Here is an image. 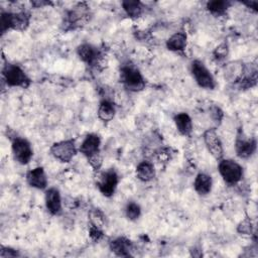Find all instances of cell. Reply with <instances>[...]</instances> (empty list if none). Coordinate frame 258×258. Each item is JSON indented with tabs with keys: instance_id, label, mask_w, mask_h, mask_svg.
<instances>
[{
	"instance_id": "cell-32",
	"label": "cell",
	"mask_w": 258,
	"mask_h": 258,
	"mask_svg": "<svg viewBox=\"0 0 258 258\" xmlns=\"http://www.w3.org/2000/svg\"><path fill=\"white\" fill-rule=\"evenodd\" d=\"M32 4L35 5V6H37V7H39V6L41 7V6H43V5H48L49 2H44V1H40V2L37 1V2H36V1H35V2H32Z\"/></svg>"
},
{
	"instance_id": "cell-3",
	"label": "cell",
	"mask_w": 258,
	"mask_h": 258,
	"mask_svg": "<svg viewBox=\"0 0 258 258\" xmlns=\"http://www.w3.org/2000/svg\"><path fill=\"white\" fill-rule=\"evenodd\" d=\"M30 22V14L26 11L19 12H2L0 16L1 32L5 33L7 30H25Z\"/></svg>"
},
{
	"instance_id": "cell-27",
	"label": "cell",
	"mask_w": 258,
	"mask_h": 258,
	"mask_svg": "<svg viewBox=\"0 0 258 258\" xmlns=\"http://www.w3.org/2000/svg\"><path fill=\"white\" fill-rule=\"evenodd\" d=\"M237 231L240 234H244V235L252 234V224H251L250 220L244 219L242 222H240V224L237 227Z\"/></svg>"
},
{
	"instance_id": "cell-26",
	"label": "cell",
	"mask_w": 258,
	"mask_h": 258,
	"mask_svg": "<svg viewBox=\"0 0 258 258\" xmlns=\"http://www.w3.org/2000/svg\"><path fill=\"white\" fill-rule=\"evenodd\" d=\"M228 53H229L228 44H227L226 42H223V43H221L220 45H218V46L215 48V50H214V52H213V55H214V57H215L216 60L221 61V60H224V59L227 57Z\"/></svg>"
},
{
	"instance_id": "cell-7",
	"label": "cell",
	"mask_w": 258,
	"mask_h": 258,
	"mask_svg": "<svg viewBox=\"0 0 258 258\" xmlns=\"http://www.w3.org/2000/svg\"><path fill=\"white\" fill-rule=\"evenodd\" d=\"M11 151L13 158L21 165H26L33 157V149L30 142L23 137H14L11 141Z\"/></svg>"
},
{
	"instance_id": "cell-14",
	"label": "cell",
	"mask_w": 258,
	"mask_h": 258,
	"mask_svg": "<svg viewBox=\"0 0 258 258\" xmlns=\"http://www.w3.org/2000/svg\"><path fill=\"white\" fill-rule=\"evenodd\" d=\"M44 204L50 215H58L62 210V200L60 192L55 187H48L44 191Z\"/></svg>"
},
{
	"instance_id": "cell-22",
	"label": "cell",
	"mask_w": 258,
	"mask_h": 258,
	"mask_svg": "<svg viewBox=\"0 0 258 258\" xmlns=\"http://www.w3.org/2000/svg\"><path fill=\"white\" fill-rule=\"evenodd\" d=\"M122 7L125 13L133 19L140 17L144 11V5L137 0H126L122 2Z\"/></svg>"
},
{
	"instance_id": "cell-17",
	"label": "cell",
	"mask_w": 258,
	"mask_h": 258,
	"mask_svg": "<svg viewBox=\"0 0 258 258\" xmlns=\"http://www.w3.org/2000/svg\"><path fill=\"white\" fill-rule=\"evenodd\" d=\"M173 122L175 124L176 130L182 136H190L192 133V120L187 113L180 112L174 115Z\"/></svg>"
},
{
	"instance_id": "cell-28",
	"label": "cell",
	"mask_w": 258,
	"mask_h": 258,
	"mask_svg": "<svg viewBox=\"0 0 258 258\" xmlns=\"http://www.w3.org/2000/svg\"><path fill=\"white\" fill-rule=\"evenodd\" d=\"M20 254L18 253L17 250L10 248V247H4L1 246V250H0V257H16L19 256Z\"/></svg>"
},
{
	"instance_id": "cell-13",
	"label": "cell",
	"mask_w": 258,
	"mask_h": 258,
	"mask_svg": "<svg viewBox=\"0 0 258 258\" xmlns=\"http://www.w3.org/2000/svg\"><path fill=\"white\" fill-rule=\"evenodd\" d=\"M90 17V10L86 3L77 4L72 10H70L66 17V24L71 28H75L86 23Z\"/></svg>"
},
{
	"instance_id": "cell-25",
	"label": "cell",
	"mask_w": 258,
	"mask_h": 258,
	"mask_svg": "<svg viewBox=\"0 0 258 258\" xmlns=\"http://www.w3.org/2000/svg\"><path fill=\"white\" fill-rule=\"evenodd\" d=\"M124 212H125V216L126 218L129 220V221H136L140 218L141 216V208L140 206L135 203V202H129L125 209H124Z\"/></svg>"
},
{
	"instance_id": "cell-31",
	"label": "cell",
	"mask_w": 258,
	"mask_h": 258,
	"mask_svg": "<svg viewBox=\"0 0 258 258\" xmlns=\"http://www.w3.org/2000/svg\"><path fill=\"white\" fill-rule=\"evenodd\" d=\"M244 4H246V5H248L250 8H253L255 11L257 10L256 9V7H257V2L256 1H248V2H244Z\"/></svg>"
},
{
	"instance_id": "cell-15",
	"label": "cell",
	"mask_w": 258,
	"mask_h": 258,
	"mask_svg": "<svg viewBox=\"0 0 258 258\" xmlns=\"http://www.w3.org/2000/svg\"><path fill=\"white\" fill-rule=\"evenodd\" d=\"M25 178H26L27 184L33 188L40 189V190L47 188V183H48L47 176L43 167L41 166H36L32 169H29L26 172Z\"/></svg>"
},
{
	"instance_id": "cell-19",
	"label": "cell",
	"mask_w": 258,
	"mask_h": 258,
	"mask_svg": "<svg viewBox=\"0 0 258 258\" xmlns=\"http://www.w3.org/2000/svg\"><path fill=\"white\" fill-rule=\"evenodd\" d=\"M187 45V36L185 32L178 31L173 33L166 40V47L170 51L174 52H182Z\"/></svg>"
},
{
	"instance_id": "cell-11",
	"label": "cell",
	"mask_w": 258,
	"mask_h": 258,
	"mask_svg": "<svg viewBox=\"0 0 258 258\" xmlns=\"http://www.w3.org/2000/svg\"><path fill=\"white\" fill-rule=\"evenodd\" d=\"M203 139L208 151L216 160H221L224 156L223 143L215 128L207 129L203 134Z\"/></svg>"
},
{
	"instance_id": "cell-4",
	"label": "cell",
	"mask_w": 258,
	"mask_h": 258,
	"mask_svg": "<svg viewBox=\"0 0 258 258\" xmlns=\"http://www.w3.org/2000/svg\"><path fill=\"white\" fill-rule=\"evenodd\" d=\"M2 78L8 87L28 88L31 80L26 75L24 70L15 63H6L2 69Z\"/></svg>"
},
{
	"instance_id": "cell-9",
	"label": "cell",
	"mask_w": 258,
	"mask_h": 258,
	"mask_svg": "<svg viewBox=\"0 0 258 258\" xmlns=\"http://www.w3.org/2000/svg\"><path fill=\"white\" fill-rule=\"evenodd\" d=\"M78 148L74 139L61 140L50 146V154L60 162H70L77 154Z\"/></svg>"
},
{
	"instance_id": "cell-2",
	"label": "cell",
	"mask_w": 258,
	"mask_h": 258,
	"mask_svg": "<svg viewBox=\"0 0 258 258\" xmlns=\"http://www.w3.org/2000/svg\"><path fill=\"white\" fill-rule=\"evenodd\" d=\"M120 81L131 92H140L146 86L145 79L140 71L129 61L123 63L120 68Z\"/></svg>"
},
{
	"instance_id": "cell-1",
	"label": "cell",
	"mask_w": 258,
	"mask_h": 258,
	"mask_svg": "<svg viewBox=\"0 0 258 258\" xmlns=\"http://www.w3.org/2000/svg\"><path fill=\"white\" fill-rule=\"evenodd\" d=\"M79 151L87 158L90 165L94 170H99L103 163L101 155V137L96 133H90L86 135L82 141Z\"/></svg>"
},
{
	"instance_id": "cell-10",
	"label": "cell",
	"mask_w": 258,
	"mask_h": 258,
	"mask_svg": "<svg viewBox=\"0 0 258 258\" xmlns=\"http://www.w3.org/2000/svg\"><path fill=\"white\" fill-rule=\"evenodd\" d=\"M256 148V139L247 136L243 130L239 129L235 139V151L237 156L241 159H248L255 153Z\"/></svg>"
},
{
	"instance_id": "cell-12",
	"label": "cell",
	"mask_w": 258,
	"mask_h": 258,
	"mask_svg": "<svg viewBox=\"0 0 258 258\" xmlns=\"http://www.w3.org/2000/svg\"><path fill=\"white\" fill-rule=\"evenodd\" d=\"M77 53L80 59L90 67H96L102 58L101 50L91 43L80 44L77 48Z\"/></svg>"
},
{
	"instance_id": "cell-24",
	"label": "cell",
	"mask_w": 258,
	"mask_h": 258,
	"mask_svg": "<svg viewBox=\"0 0 258 258\" xmlns=\"http://www.w3.org/2000/svg\"><path fill=\"white\" fill-rule=\"evenodd\" d=\"M89 220H90V226H94L96 228L102 229L106 223V216L100 209L92 208L89 211Z\"/></svg>"
},
{
	"instance_id": "cell-23",
	"label": "cell",
	"mask_w": 258,
	"mask_h": 258,
	"mask_svg": "<svg viewBox=\"0 0 258 258\" xmlns=\"http://www.w3.org/2000/svg\"><path fill=\"white\" fill-rule=\"evenodd\" d=\"M230 5L231 2L227 0H213L207 2L206 8L215 17H220L224 16L227 13V10L230 7Z\"/></svg>"
},
{
	"instance_id": "cell-8",
	"label": "cell",
	"mask_w": 258,
	"mask_h": 258,
	"mask_svg": "<svg viewBox=\"0 0 258 258\" xmlns=\"http://www.w3.org/2000/svg\"><path fill=\"white\" fill-rule=\"evenodd\" d=\"M119 175L113 168H108L99 173L97 178V187L99 191L106 198H110L115 194L119 183Z\"/></svg>"
},
{
	"instance_id": "cell-21",
	"label": "cell",
	"mask_w": 258,
	"mask_h": 258,
	"mask_svg": "<svg viewBox=\"0 0 258 258\" xmlns=\"http://www.w3.org/2000/svg\"><path fill=\"white\" fill-rule=\"evenodd\" d=\"M116 114V109L114 104L109 100H103L100 102L97 115L102 122H110L113 120Z\"/></svg>"
},
{
	"instance_id": "cell-29",
	"label": "cell",
	"mask_w": 258,
	"mask_h": 258,
	"mask_svg": "<svg viewBox=\"0 0 258 258\" xmlns=\"http://www.w3.org/2000/svg\"><path fill=\"white\" fill-rule=\"evenodd\" d=\"M89 234H90V237H91L94 241H99V240L103 237V235H104L102 229L96 228V227H94V226H90Z\"/></svg>"
},
{
	"instance_id": "cell-20",
	"label": "cell",
	"mask_w": 258,
	"mask_h": 258,
	"mask_svg": "<svg viewBox=\"0 0 258 258\" xmlns=\"http://www.w3.org/2000/svg\"><path fill=\"white\" fill-rule=\"evenodd\" d=\"M135 173L139 180H141L143 182H148V181H151L155 177L156 171H155V167L152 162L143 160L137 164Z\"/></svg>"
},
{
	"instance_id": "cell-16",
	"label": "cell",
	"mask_w": 258,
	"mask_h": 258,
	"mask_svg": "<svg viewBox=\"0 0 258 258\" xmlns=\"http://www.w3.org/2000/svg\"><path fill=\"white\" fill-rule=\"evenodd\" d=\"M110 250L119 257H129L131 256V251L133 249L132 242L125 237H118L112 240L109 244Z\"/></svg>"
},
{
	"instance_id": "cell-18",
	"label": "cell",
	"mask_w": 258,
	"mask_h": 258,
	"mask_svg": "<svg viewBox=\"0 0 258 258\" xmlns=\"http://www.w3.org/2000/svg\"><path fill=\"white\" fill-rule=\"evenodd\" d=\"M212 187H213V179L211 175L205 172H200L196 175L194 180V188L198 195L207 196L211 192Z\"/></svg>"
},
{
	"instance_id": "cell-5",
	"label": "cell",
	"mask_w": 258,
	"mask_h": 258,
	"mask_svg": "<svg viewBox=\"0 0 258 258\" xmlns=\"http://www.w3.org/2000/svg\"><path fill=\"white\" fill-rule=\"evenodd\" d=\"M218 170L224 182L228 185H236L243 177V167L233 159L222 158L219 160Z\"/></svg>"
},
{
	"instance_id": "cell-30",
	"label": "cell",
	"mask_w": 258,
	"mask_h": 258,
	"mask_svg": "<svg viewBox=\"0 0 258 258\" xmlns=\"http://www.w3.org/2000/svg\"><path fill=\"white\" fill-rule=\"evenodd\" d=\"M211 116L215 122L220 123L223 118V112L219 107H213L211 110Z\"/></svg>"
},
{
	"instance_id": "cell-6",
	"label": "cell",
	"mask_w": 258,
	"mask_h": 258,
	"mask_svg": "<svg viewBox=\"0 0 258 258\" xmlns=\"http://www.w3.org/2000/svg\"><path fill=\"white\" fill-rule=\"evenodd\" d=\"M190 74L199 87L206 90H214L216 88L217 83L213 74L202 60L195 59L191 61Z\"/></svg>"
}]
</instances>
